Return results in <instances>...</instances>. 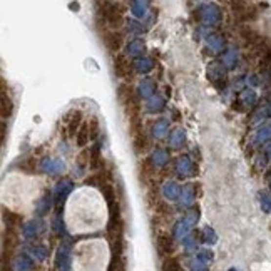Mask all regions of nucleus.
I'll return each instance as SVG.
<instances>
[{"label":"nucleus","mask_w":271,"mask_h":271,"mask_svg":"<svg viewBox=\"0 0 271 271\" xmlns=\"http://www.w3.org/2000/svg\"><path fill=\"white\" fill-rule=\"evenodd\" d=\"M97 17H101L111 30H116L124 22V10L116 2L102 0V3L97 7Z\"/></svg>","instance_id":"nucleus-1"},{"label":"nucleus","mask_w":271,"mask_h":271,"mask_svg":"<svg viewBox=\"0 0 271 271\" xmlns=\"http://www.w3.org/2000/svg\"><path fill=\"white\" fill-rule=\"evenodd\" d=\"M102 42H104L105 49L114 54L123 47V35L117 30H107V32L102 34Z\"/></svg>","instance_id":"nucleus-2"},{"label":"nucleus","mask_w":271,"mask_h":271,"mask_svg":"<svg viewBox=\"0 0 271 271\" xmlns=\"http://www.w3.org/2000/svg\"><path fill=\"white\" fill-rule=\"evenodd\" d=\"M156 246H158V253L161 256H171L172 251H174V239H172L171 234L161 233L156 239Z\"/></svg>","instance_id":"nucleus-3"},{"label":"nucleus","mask_w":271,"mask_h":271,"mask_svg":"<svg viewBox=\"0 0 271 271\" xmlns=\"http://www.w3.org/2000/svg\"><path fill=\"white\" fill-rule=\"evenodd\" d=\"M114 69H116V74L119 77H129L132 72H134V65H132V62L124 56H119L116 59Z\"/></svg>","instance_id":"nucleus-4"},{"label":"nucleus","mask_w":271,"mask_h":271,"mask_svg":"<svg viewBox=\"0 0 271 271\" xmlns=\"http://www.w3.org/2000/svg\"><path fill=\"white\" fill-rule=\"evenodd\" d=\"M89 139H90V125H89V123H84L79 127V131H77L76 143H77V146L82 147L89 143Z\"/></svg>","instance_id":"nucleus-5"},{"label":"nucleus","mask_w":271,"mask_h":271,"mask_svg":"<svg viewBox=\"0 0 271 271\" xmlns=\"http://www.w3.org/2000/svg\"><path fill=\"white\" fill-rule=\"evenodd\" d=\"M99 166H102V158H101L99 144H96L89 152V167L90 169H97Z\"/></svg>","instance_id":"nucleus-6"},{"label":"nucleus","mask_w":271,"mask_h":271,"mask_svg":"<svg viewBox=\"0 0 271 271\" xmlns=\"http://www.w3.org/2000/svg\"><path fill=\"white\" fill-rule=\"evenodd\" d=\"M161 271H183V266H181L178 258L166 256L163 261V268H161Z\"/></svg>","instance_id":"nucleus-7"},{"label":"nucleus","mask_w":271,"mask_h":271,"mask_svg":"<svg viewBox=\"0 0 271 271\" xmlns=\"http://www.w3.org/2000/svg\"><path fill=\"white\" fill-rule=\"evenodd\" d=\"M82 123V112H74V116H72V119H70V123L67 125V129H69V137H74V136H77V131H79V124Z\"/></svg>","instance_id":"nucleus-8"},{"label":"nucleus","mask_w":271,"mask_h":271,"mask_svg":"<svg viewBox=\"0 0 271 271\" xmlns=\"http://www.w3.org/2000/svg\"><path fill=\"white\" fill-rule=\"evenodd\" d=\"M3 216H5L7 223H9V226H15V225H19V223H22V216L12 213V211H9V213L5 211V214H3Z\"/></svg>","instance_id":"nucleus-9"},{"label":"nucleus","mask_w":271,"mask_h":271,"mask_svg":"<svg viewBox=\"0 0 271 271\" xmlns=\"http://www.w3.org/2000/svg\"><path fill=\"white\" fill-rule=\"evenodd\" d=\"M112 271H125V260L123 256H114L112 260Z\"/></svg>","instance_id":"nucleus-10"}]
</instances>
